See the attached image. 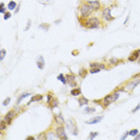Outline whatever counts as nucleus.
I'll return each instance as SVG.
<instances>
[{
    "instance_id": "nucleus-1",
    "label": "nucleus",
    "mask_w": 140,
    "mask_h": 140,
    "mask_svg": "<svg viewBox=\"0 0 140 140\" xmlns=\"http://www.w3.org/2000/svg\"><path fill=\"white\" fill-rule=\"evenodd\" d=\"M85 28H88V29H99L101 28V21H99V18L98 17L86 18Z\"/></svg>"
},
{
    "instance_id": "nucleus-2",
    "label": "nucleus",
    "mask_w": 140,
    "mask_h": 140,
    "mask_svg": "<svg viewBox=\"0 0 140 140\" xmlns=\"http://www.w3.org/2000/svg\"><path fill=\"white\" fill-rule=\"evenodd\" d=\"M78 8H79V12H80V17L81 18H88V17H90L91 13H92V8L89 6V4L86 3V1L83 3V4H80Z\"/></svg>"
},
{
    "instance_id": "nucleus-3",
    "label": "nucleus",
    "mask_w": 140,
    "mask_h": 140,
    "mask_svg": "<svg viewBox=\"0 0 140 140\" xmlns=\"http://www.w3.org/2000/svg\"><path fill=\"white\" fill-rule=\"evenodd\" d=\"M139 84H140V78H132V79H130V81L126 83V85L123 86V89H125V92H132Z\"/></svg>"
},
{
    "instance_id": "nucleus-4",
    "label": "nucleus",
    "mask_w": 140,
    "mask_h": 140,
    "mask_svg": "<svg viewBox=\"0 0 140 140\" xmlns=\"http://www.w3.org/2000/svg\"><path fill=\"white\" fill-rule=\"evenodd\" d=\"M94 103H98V104H101L103 108H107V107H109L111 103H114V101H113V95L111 94L107 95V96H105L104 98H102V99H96V101H94Z\"/></svg>"
},
{
    "instance_id": "nucleus-5",
    "label": "nucleus",
    "mask_w": 140,
    "mask_h": 140,
    "mask_svg": "<svg viewBox=\"0 0 140 140\" xmlns=\"http://www.w3.org/2000/svg\"><path fill=\"white\" fill-rule=\"evenodd\" d=\"M102 17L103 19L107 22H111L115 19V17H113L111 16V7H104L103 10H102Z\"/></svg>"
},
{
    "instance_id": "nucleus-6",
    "label": "nucleus",
    "mask_w": 140,
    "mask_h": 140,
    "mask_svg": "<svg viewBox=\"0 0 140 140\" xmlns=\"http://www.w3.org/2000/svg\"><path fill=\"white\" fill-rule=\"evenodd\" d=\"M55 133L58 134V138L59 139H67V134H66V130H65V127H63V125H59V126H56L55 128Z\"/></svg>"
},
{
    "instance_id": "nucleus-7",
    "label": "nucleus",
    "mask_w": 140,
    "mask_h": 140,
    "mask_svg": "<svg viewBox=\"0 0 140 140\" xmlns=\"http://www.w3.org/2000/svg\"><path fill=\"white\" fill-rule=\"evenodd\" d=\"M86 3L89 4V6L92 8V11H99L101 10V3H99V0H89V1H86Z\"/></svg>"
},
{
    "instance_id": "nucleus-8",
    "label": "nucleus",
    "mask_w": 140,
    "mask_h": 140,
    "mask_svg": "<svg viewBox=\"0 0 140 140\" xmlns=\"http://www.w3.org/2000/svg\"><path fill=\"white\" fill-rule=\"evenodd\" d=\"M67 128L71 130L72 135H78V128H77V125L76 122H73V120H70L67 122Z\"/></svg>"
},
{
    "instance_id": "nucleus-9",
    "label": "nucleus",
    "mask_w": 140,
    "mask_h": 140,
    "mask_svg": "<svg viewBox=\"0 0 140 140\" xmlns=\"http://www.w3.org/2000/svg\"><path fill=\"white\" fill-rule=\"evenodd\" d=\"M16 114H17V113L14 111V110H10L6 115L4 116V120L7 122V125H11V123H12V120L16 117Z\"/></svg>"
},
{
    "instance_id": "nucleus-10",
    "label": "nucleus",
    "mask_w": 140,
    "mask_h": 140,
    "mask_svg": "<svg viewBox=\"0 0 140 140\" xmlns=\"http://www.w3.org/2000/svg\"><path fill=\"white\" fill-rule=\"evenodd\" d=\"M139 58H140V49H135V50H133V52L130 53V55L128 56V61L134 62V61L139 60Z\"/></svg>"
},
{
    "instance_id": "nucleus-11",
    "label": "nucleus",
    "mask_w": 140,
    "mask_h": 140,
    "mask_svg": "<svg viewBox=\"0 0 140 140\" xmlns=\"http://www.w3.org/2000/svg\"><path fill=\"white\" fill-rule=\"evenodd\" d=\"M36 65H37V68H40V70H43V68H44L46 62H44V58H43L42 55H40L39 58H37V60H36Z\"/></svg>"
},
{
    "instance_id": "nucleus-12",
    "label": "nucleus",
    "mask_w": 140,
    "mask_h": 140,
    "mask_svg": "<svg viewBox=\"0 0 140 140\" xmlns=\"http://www.w3.org/2000/svg\"><path fill=\"white\" fill-rule=\"evenodd\" d=\"M102 120H103V115H99V116H95V117H92V119L88 120V121H86V123H88V125H96V123L101 122Z\"/></svg>"
},
{
    "instance_id": "nucleus-13",
    "label": "nucleus",
    "mask_w": 140,
    "mask_h": 140,
    "mask_svg": "<svg viewBox=\"0 0 140 140\" xmlns=\"http://www.w3.org/2000/svg\"><path fill=\"white\" fill-rule=\"evenodd\" d=\"M54 120H55L59 125H65V123H66V120L63 119L62 114H60V113L59 114H56V115H54Z\"/></svg>"
},
{
    "instance_id": "nucleus-14",
    "label": "nucleus",
    "mask_w": 140,
    "mask_h": 140,
    "mask_svg": "<svg viewBox=\"0 0 140 140\" xmlns=\"http://www.w3.org/2000/svg\"><path fill=\"white\" fill-rule=\"evenodd\" d=\"M30 92H23V94H21L19 95V96H18V98H17V104L19 105L22 103V101H23V99H24V98H26V97H29V96H30Z\"/></svg>"
},
{
    "instance_id": "nucleus-15",
    "label": "nucleus",
    "mask_w": 140,
    "mask_h": 140,
    "mask_svg": "<svg viewBox=\"0 0 140 140\" xmlns=\"http://www.w3.org/2000/svg\"><path fill=\"white\" fill-rule=\"evenodd\" d=\"M58 105H59V99H58V98H55V97L53 98L52 101H50V102L48 103V107H49L50 109H52V110H53L54 108H56Z\"/></svg>"
},
{
    "instance_id": "nucleus-16",
    "label": "nucleus",
    "mask_w": 140,
    "mask_h": 140,
    "mask_svg": "<svg viewBox=\"0 0 140 140\" xmlns=\"http://www.w3.org/2000/svg\"><path fill=\"white\" fill-rule=\"evenodd\" d=\"M81 95V89L80 88H73L72 90H71V96H73V97H76V96H80Z\"/></svg>"
},
{
    "instance_id": "nucleus-17",
    "label": "nucleus",
    "mask_w": 140,
    "mask_h": 140,
    "mask_svg": "<svg viewBox=\"0 0 140 140\" xmlns=\"http://www.w3.org/2000/svg\"><path fill=\"white\" fill-rule=\"evenodd\" d=\"M78 103H79L80 107H84V105H86L89 103V99L86 97H84V96H80V97L78 98Z\"/></svg>"
},
{
    "instance_id": "nucleus-18",
    "label": "nucleus",
    "mask_w": 140,
    "mask_h": 140,
    "mask_svg": "<svg viewBox=\"0 0 140 140\" xmlns=\"http://www.w3.org/2000/svg\"><path fill=\"white\" fill-rule=\"evenodd\" d=\"M43 99V96L42 95H35V96H32L31 99L29 101L28 104H30V103H34V102H39V101H42Z\"/></svg>"
},
{
    "instance_id": "nucleus-19",
    "label": "nucleus",
    "mask_w": 140,
    "mask_h": 140,
    "mask_svg": "<svg viewBox=\"0 0 140 140\" xmlns=\"http://www.w3.org/2000/svg\"><path fill=\"white\" fill-rule=\"evenodd\" d=\"M120 94H121V91H120V89H119V88L116 89V90H115L114 92H111V95H113V101H114V102L117 101V99L120 98Z\"/></svg>"
},
{
    "instance_id": "nucleus-20",
    "label": "nucleus",
    "mask_w": 140,
    "mask_h": 140,
    "mask_svg": "<svg viewBox=\"0 0 140 140\" xmlns=\"http://www.w3.org/2000/svg\"><path fill=\"white\" fill-rule=\"evenodd\" d=\"M58 80H60L61 83H62L63 85H66V84H68V81H67V78H66V76L65 74H59L58 76V78H56Z\"/></svg>"
},
{
    "instance_id": "nucleus-21",
    "label": "nucleus",
    "mask_w": 140,
    "mask_h": 140,
    "mask_svg": "<svg viewBox=\"0 0 140 140\" xmlns=\"http://www.w3.org/2000/svg\"><path fill=\"white\" fill-rule=\"evenodd\" d=\"M39 28L41 29V30H43V31H48L49 28H50V24H48V23H41V24L39 25Z\"/></svg>"
},
{
    "instance_id": "nucleus-22",
    "label": "nucleus",
    "mask_w": 140,
    "mask_h": 140,
    "mask_svg": "<svg viewBox=\"0 0 140 140\" xmlns=\"http://www.w3.org/2000/svg\"><path fill=\"white\" fill-rule=\"evenodd\" d=\"M8 126V125H7V122L6 121H5V120H1V121H0V130H1V132H5V130H6V127Z\"/></svg>"
},
{
    "instance_id": "nucleus-23",
    "label": "nucleus",
    "mask_w": 140,
    "mask_h": 140,
    "mask_svg": "<svg viewBox=\"0 0 140 140\" xmlns=\"http://www.w3.org/2000/svg\"><path fill=\"white\" fill-rule=\"evenodd\" d=\"M119 62H121V60L117 59V58H111V59L109 60V63H110L111 66H116Z\"/></svg>"
},
{
    "instance_id": "nucleus-24",
    "label": "nucleus",
    "mask_w": 140,
    "mask_h": 140,
    "mask_svg": "<svg viewBox=\"0 0 140 140\" xmlns=\"http://www.w3.org/2000/svg\"><path fill=\"white\" fill-rule=\"evenodd\" d=\"M78 74H79L81 78H85L88 76V70H85L84 67H81L80 70H79V72H78Z\"/></svg>"
},
{
    "instance_id": "nucleus-25",
    "label": "nucleus",
    "mask_w": 140,
    "mask_h": 140,
    "mask_svg": "<svg viewBox=\"0 0 140 140\" xmlns=\"http://www.w3.org/2000/svg\"><path fill=\"white\" fill-rule=\"evenodd\" d=\"M17 7V3L14 1V0H11L10 3H8V5H7V8L8 10H14Z\"/></svg>"
},
{
    "instance_id": "nucleus-26",
    "label": "nucleus",
    "mask_w": 140,
    "mask_h": 140,
    "mask_svg": "<svg viewBox=\"0 0 140 140\" xmlns=\"http://www.w3.org/2000/svg\"><path fill=\"white\" fill-rule=\"evenodd\" d=\"M55 138H58V134L55 133V130L47 133V139H55Z\"/></svg>"
},
{
    "instance_id": "nucleus-27",
    "label": "nucleus",
    "mask_w": 140,
    "mask_h": 140,
    "mask_svg": "<svg viewBox=\"0 0 140 140\" xmlns=\"http://www.w3.org/2000/svg\"><path fill=\"white\" fill-rule=\"evenodd\" d=\"M84 113L85 114H92V113H95V108H92V107H85Z\"/></svg>"
},
{
    "instance_id": "nucleus-28",
    "label": "nucleus",
    "mask_w": 140,
    "mask_h": 140,
    "mask_svg": "<svg viewBox=\"0 0 140 140\" xmlns=\"http://www.w3.org/2000/svg\"><path fill=\"white\" fill-rule=\"evenodd\" d=\"M6 12H7V11H6V7H5V4L1 1V3H0V13H1V14H5Z\"/></svg>"
},
{
    "instance_id": "nucleus-29",
    "label": "nucleus",
    "mask_w": 140,
    "mask_h": 140,
    "mask_svg": "<svg viewBox=\"0 0 140 140\" xmlns=\"http://www.w3.org/2000/svg\"><path fill=\"white\" fill-rule=\"evenodd\" d=\"M138 133H139V130H138L137 128H134V129H130L129 130V135H130V137H133V138L135 137Z\"/></svg>"
},
{
    "instance_id": "nucleus-30",
    "label": "nucleus",
    "mask_w": 140,
    "mask_h": 140,
    "mask_svg": "<svg viewBox=\"0 0 140 140\" xmlns=\"http://www.w3.org/2000/svg\"><path fill=\"white\" fill-rule=\"evenodd\" d=\"M99 71H101V68H98V67H95V68H90V71H89V72H90L91 74H95V73H98Z\"/></svg>"
},
{
    "instance_id": "nucleus-31",
    "label": "nucleus",
    "mask_w": 140,
    "mask_h": 140,
    "mask_svg": "<svg viewBox=\"0 0 140 140\" xmlns=\"http://www.w3.org/2000/svg\"><path fill=\"white\" fill-rule=\"evenodd\" d=\"M0 53H1V56H0V60L3 61V60L5 59V55H6V49L1 48V50H0Z\"/></svg>"
},
{
    "instance_id": "nucleus-32",
    "label": "nucleus",
    "mask_w": 140,
    "mask_h": 140,
    "mask_svg": "<svg viewBox=\"0 0 140 140\" xmlns=\"http://www.w3.org/2000/svg\"><path fill=\"white\" fill-rule=\"evenodd\" d=\"M10 102H11V97H7L6 99H4V101H3V105H4V107H6V105L10 104Z\"/></svg>"
},
{
    "instance_id": "nucleus-33",
    "label": "nucleus",
    "mask_w": 140,
    "mask_h": 140,
    "mask_svg": "<svg viewBox=\"0 0 140 140\" xmlns=\"http://www.w3.org/2000/svg\"><path fill=\"white\" fill-rule=\"evenodd\" d=\"M98 135V132H91V133L89 134V139H94Z\"/></svg>"
},
{
    "instance_id": "nucleus-34",
    "label": "nucleus",
    "mask_w": 140,
    "mask_h": 140,
    "mask_svg": "<svg viewBox=\"0 0 140 140\" xmlns=\"http://www.w3.org/2000/svg\"><path fill=\"white\" fill-rule=\"evenodd\" d=\"M30 26H31V19H28V23H26V28L24 29V31H28L29 29H30Z\"/></svg>"
},
{
    "instance_id": "nucleus-35",
    "label": "nucleus",
    "mask_w": 140,
    "mask_h": 140,
    "mask_svg": "<svg viewBox=\"0 0 140 140\" xmlns=\"http://www.w3.org/2000/svg\"><path fill=\"white\" fill-rule=\"evenodd\" d=\"M11 18V12H8V11H7L6 13L4 14V19H5V21H7V19H10Z\"/></svg>"
},
{
    "instance_id": "nucleus-36",
    "label": "nucleus",
    "mask_w": 140,
    "mask_h": 140,
    "mask_svg": "<svg viewBox=\"0 0 140 140\" xmlns=\"http://www.w3.org/2000/svg\"><path fill=\"white\" fill-rule=\"evenodd\" d=\"M139 110H140V103H139V104H137V105H135V108H134L133 110H132V113H133V114H134V113L139 111Z\"/></svg>"
},
{
    "instance_id": "nucleus-37",
    "label": "nucleus",
    "mask_w": 140,
    "mask_h": 140,
    "mask_svg": "<svg viewBox=\"0 0 140 140\" xmlns=\"http://www.w3.org/2000/svg\"><path fill=\"white\" fill-rule=\"evenodd\" d=\"M128 135H129V130H128V132H126V133L123 134V135H121V140H123V139H126L127 137H128Z\"/></svg>"
},
{
    "instance_id": "nucleus-38",
    "label": "nucleus",
    "mask_w": 140,
    "mask_h": 140,
    "mask_svg": "<svg viewBox=\"0 0 140 140\" xmlns=\"http://www.w3.org/2000/svg\"><path fill=\"white\" fill-rule=\"evenodd\" d=\"M52 99H53V96L50 94H48V95H47V103H49Z\"/></svg>"
},
{
    "instance_id": "nucleus-39",
    "label": "nucleus",
    "mask_w": 140,
    "mask_h": 140,
    "mask_svg": "<svg viewBox=\"0 0 140 140\" xmlns=\"http://www.w3.org/2000/svg\"><path fill=\"white\" fill-rule=\"evenodd\" d=\"M129 17H130V14L128 13V14H127V17H126V19H125V22H123V25H126L127 23H128V21H129Z\"/></svg>"
},
{
    "instance_id": "nucleus-40",
    "label": "nucleus",
    "mask_w": 140,
    "mask_h": 140,
    "mask_svg": "<svg viewBox=\"0 0 140 140\" xmlns=\"http://www.w3.org/2000/svg\"><path fill=\"white\" fill-rule=\"evenodd\" d=\"M18 11H19V4L17 5V7L14 8V13H18Z\"/></svg>"
},
{
    "instance_id": "nucleus-41",
    "label": "nucleus",
    "mask_w": 140,
    "mask_h": 140,
    "mask_svg": "<svg viewBox=\"0 0 140 140\" xmlns=\"http://www.w3.org/2000/svg\"><path fill=\"white\" fill-rule=\"evenodd\" d=\"M36 138L35 137H31V135H30V137H26V140H35Z\"/></svg>"
},
{
    "instance_id": "nucleus-42",
    "label": "nucleus",
    "mask_w": 140,
    "mask_h": 140,
    "mask_svg": "<svg viewBox=\"0 0 140 140\" xmlns=\"http://www.w3.org/2000/svg\"><path fill=\"white\" fill-rule=\"evenodd\" d=\"M134 139H135V140H140V133H138L137 135L134 137Z\"/></svg>"
},
{
    "instance_id": "nucleus-43",
    "label": "nucleus",
    "mask_w": 140,
    "mask_h": 140,
    "mask_svg": "<svg viewBox=\"0 0 140 140\" xmlns=\"http://www.w3.org/2000/svg\"><path fill=\"white\" fill-rule=\"evenodd\" d=\"M54 23H55V24H60V23H61V19H58V21H55Z\"/></svg>"
}]
</instances>
